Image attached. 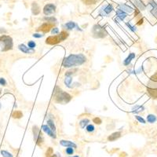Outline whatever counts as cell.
<instances>
[{"instance_id":"6da1fadb","label":"cell","mask_w":157,"mask_h":157,"mask_svg":"<svg viewBox=\"0 0 157 157\" xmlns=\"http://www.w3.org/2000/svg\"><path fill=\"white\" fill-rule=\"evenodd\" d=\"M87 61V57L83 53L78 54H70L64 59L62 66L66 69H70V68L78 67L83 65Z\"/></svg>"},{"instance_id":"7a4b0ae2","label":"cell","mask_w":157,"mask_h":157,"mask_svg":"<svg viewBox=\"0 0 157 157\" xmlns=\"http://www.w3.org/2000/svg\"><path fill=\"white\" fill-rule=\"evenodd\" d=\"M53 97L55 98V101L59 104H66L69 103L71 100L72 97L66 92H64L61 88L56 87L53 92Z\"/></svg>"},{"instance_id":"3957f363","label":"cell","mask_w":157,"mask_h":157,"mask_svg":"<svg viewBox=\"0 0 157 157\" xmlns=\"http://www.w3.org/2000/svg\"><path fill=\"white\" fill-rule=\"evenodd\" d=\"M13 47H14V42H13V39L10 35H0V48H1V51H9V50H11L13 49Z\"/></svg>"},{"instance_id":"277c9868","label":"cell","mask_w":157,"mask_h":157,"mask_svg":"<svg viewBox=\"0 0 157 157\" xmlns=\"http://www.w3.org/2000/svg\"><path fill=\"white\" fill-rule=\"evenodd\" d=\"M91 32L93 36L96 39H101V38H105L107 35V32L100 24H94L92 28Z\"/></svg>"},{"instance_id":"5b68a950","label":"cell","mask_w":157,"mask_h":157,"mask_svg":"<svg viewBox=\"0 0 157 157\" xmlns=\"http://www.w3.org/2000/svg\"><path fill=\"white\" fill-rule=\"evenodd\" d=\"M33 135H34V140L35 141V143L38 145L41 146L44 142V138L42 136V134L41 132L40 129L37 126H33L32 127Z\"/></svg>"},{"instance_id":"8992f818","label":"cell","mask_w":157,"mask_h":157,"mask_svg":"<svg viewBox=\"0 0 157 157\" xmlns=\"http://www.w3.org/2000/svg\"><path fill=\"white\" fill-rule=\"evenodd\" d=\"M113 6L110 3L105 2L104 5L100 8L98 12V16L101 17H108L113 11Z\"/></svg>"},{"instance_id":"52a82bcc","label":"cell","mask_w":157,"mask_h":157,"mask_svg":"<svg viewBox=\"0 0 157 157\" xmlns=\"http://www.w3.org/2000/svg\"><path fill=\"white\" fill-rule=\"evenodd\" d=\"M56 12V6L53 3H48L43 7V14L46 16L53 14Z\"/></svg>"},{"instance_id":"ba28073f","label":"cell","mask_w":157,"mask_h":157,"mask_svg":"<svg viewBox=\"0 0 157 157\" xmlns=\"http://www.w3.org/2000/svg\"><path fill=\"white\" fill-rule=\"evenodd\" d=\"M63 27L65 28V29H67V30H69V31L74 30V29H76V30L79 31V32L83 31V29L80 28L79 25L76 24L75 22H74V21H69V22H67V23H65V24H64Z\"/></svg>"},{"instance_id":"9c48e42d","label":"cell","mask_w":157,"mask_h":157,"mask_svg":"<svg viewBox=\"0 0 157 157\" xmlns=\"http://www.w3.org/2000/svg\"><path fill=\"white\" fill-rule=\"evenodd\" d=\"M53 25L54 24H52V23H49V22H45L42 24L41 26L37 29L38 32H42V33H47L49 32L51 29L53 28Z\"/></svg>"},{"instance_id":"30bf717a","label":"cell","mask_w":157,"mask_h":157,"mask_svg":"<svg viewBox=\"0 0 157 157\" xmlns=\"http://www.w3.org/2000/svg\"><path fill=\"white\" fill-rule=\"evenodd\" d=\"M61 42V38L59 36V35H50L46 39V43L48 45H55V44L59 43V42Z\"/></svg>"},{"instance_id":"8fae6325","label":"cell","mask_w":157,"mask_h":157,"mask_svg":"<svg viewBox=\"0 0 157 157\" xmlns=\"http://www.w3.org/2000/svg\"><path fill=\"white\" fill-rule=\"evenodd\" d=\"M147 6L148 7V9H149V12L153 16L157 17V3L154 0H150V1L148 2Z\"/></svg>"},{"instance_id":"7c38bea8","label":"cell","mask_w":157,"mask_h":157,"mask_svg":"<svg viewBox=\"0 0 157 157\" xmlns=\"http://www.w3.org/2000/svg\"><path fill=\"white\" fill-rule=\"evenodd\" d=\"M42 130L43 132H45L47 135H49L50 137H51L54 139L57 138V134L56 133H54L53 131L50 128V126L47 125V124H44L42 126Z\"/></svg>"},{"instance_id":"4fadbf2b","label":"cell","mask_w":157,"mask_h":157,"mask_svg":"<svg viewBox=\"0 0 157 157\" xmlns=\"http://www.w3.org/2000/svg\"><path fill=\"white\" fill-rule=\"evenodd\" d=\"M118 9L126 13V14H131V13L134 10L133 7H131L130 6H129L128 4H126V3H120V5H119Z\"/></svg>"},{"instance_id":"5bb4252c","label":"cell","mask_w":157,"mask_h":157,"mask_svg":"<svg viewBox=\"0 0 157 157\" xmlns=\"http://www.w3.org/2000/svg\"><path fill=\"white\" fill-rule=\"evenodd\" d=\"M18 49L20 50L21 52L25 53V54H33L35 53V50H32V49H30L28 47V46H25L24 44H20L18 46Z\"/></svg>"},{"instance_id":"9a60e30c","label":"cell","mask_w":157,"mask_h":157,"mask_svg":"<svg viewBox=\"0 0 157 157\" xmlns=\"http://www.w3.org/2000/svg\"><path fill=\"white\" fill-rule=\"evenodd\" d=\"M127 17H128V14H126V13L120 10H116V20H120V21H123L125 20V18H126Z\"/></svg>"},{"instance_id":"2e32d148","label":"cell","mask_w":157,"mask_h":157,"mask_svg":"<svg viewBox=\"0 0 157 157\" xmlns=\"http://www.w3.org/2000/svg\"><path fill=\"white\" fill-rule=\"evenodd\" d=\"M60 145L63 147H71L73 148H77V145L75 143H74L73 141H67V140H61L60 141Z\"/></svg>"},{"instance_id":"e0dca14e","label":"cell","mask_w":157,"mask_h":157,"mask_svg":"<svg viewBox=\"0 0 157 157\" xmlns=\"http://www.w3.org/2000/svg\"><path fill=\"white\" fill-rule=\"evenodd\" d=\"M32 14L33 15H39L40 14V7L38 5V3L36 2H33L32 4Z\"/></svg>"},{"instance_id":"ac0fdd59","label":"cell","mask_w":157,"mask_h":157,"mask_svg":"<svg viewBox=\"0 0 157 157\" xmlns=\"http://www.w3.org/2000/svg\"><path fill=\"white\" fill-rule=\"evenodd\" d=\"M135 57H136V54H135L134 53H130L128 56L126 57L125 60L123 61V65L125 66H129L130 65L131 61H133V59L135 58Z\"/></svg>"},{"instance_id":"d6986e66","label":"cell","mask_w":157,"mask_h":157,"mask_svg":"<svg viewBox=\"0 0 157 157\" xmlns=\"http://www.w3.org/2000/svg\"><path fill=\"white\" fill-rule=\"evenodd\" d=\"M120 137H121V132L118 131V132H115V133L112 134L111 135H109L108 137V141H116V140H117L118 138H120Z\"/></svg>"},{"instance_id":"ffe728a7","label":"cell","mask_w":157,"mask_h":157,"mask_svg":"<svg viewBox=\"0 0 157 157\" xmlns=\"http://www.w3.org/2000/svg\"><path fill=\"white\" fill-rule=\"evenodd\" d=\"M71 83H72V77L71 76H65V79H64V83L65 85L69 88H72V87L71 86Z\"/></svg>"},{"instance_id":"44dd1931","label":"cell","mask_w":157,"mask_h":157,"mask_svg":"<svg viewBox=\"0 0 157 157\" xmlns=\"http://www.w3.org/2000/svg\"><path fill=\"white\" fill-rule=\"evenodd\" d=\"M144 110H145V108H144L143 106L136 105L132 108V112H134V113H139L141 112H143Z\"/></svg>"},{"instance_id":"7402d4cb","label":"cell","mask_w":157,"mask_h":157,"mask_svg":"<svg viewBox=\"0 0 157 157\" xmlns=\"http://www.w3.org/2000/svg\"><path fill=\"white\" fill-rule=\"evenodd\" d=\"M146 119H147V122H149V123H154L157 120V117L155 115H153V114H148Z\"/></svg>"},{"instance_id":"603a6c76","label":"cell","mask_w":157,"mask_h":157,"mask_svg":"<svg viewBox=\"0 0 157 157\" xmlns=\"http://www.w3.org/2000/svg\"><path fill=\"white\" fill-rule=\"evenodd\" d=\"M89 123H90V120H89V119L85 118V119H83L82 120H80V122H79V126L81 127L82 129H84L85 127H86Z\"/></svg>"},{"instance_id":"cb8c5ba5","label":"cell","mask_w":157,"mask_h":157,"mask_svg":"<svg viewBox=\"0 0 157 157\" xmlns=\"http://www.w3.org/2000/svg\"><path fill=\"white\" fill-rule=\"evenodd\" d=\"M46 122H47V125L50 126V128L51 129L54 133H56V126H55L53 120H51V119H49V120H47V121H46Z\"/></svg>"},{"instance_id":"d4e9b609","label":"cell","mask_w":157,"mask_h":157,"mask_svg":"<svg viewBox=\"0 0 157 157\" xmlns=\"http://www.w3.org/2000/svg\"><path fill=\"white\" fill-rule=\"evenodd\" d=\"M44 20H46V22H49V23H52V24H55L57 22V19L54 17H48L46 16L43 18Z\"/></svg>"},{"instance_id":"484cf974","label":"cell","mask_w":157,"mask_h":157,"mask_svg":"<svg viewBox=\"0 0 157 157\" xmlns=\"http://www.w3.org/2000/svg\"><path fill=\"white\" fill-rule=\"evenodd\" d=\"M59 36L61 38V42H63L64 40H65L67 38L69 37V33H68L66 31H62L60 32V34H59Z\"/></svg>"},{"instance_id":"4316f807","label":"cell","mask_w":157,"mask_h":157,"mask_svg":"<svg viewBox=\"0 0 157 157\" xmlns=\"http://www.w3.org/2000/svg\"><path fill=\"white\" fill-rule=\"evenodd\" d=\"M12 116L14 119H20L23 116V113L20 111H14L12 114Z\"/></svg>"},{"instance_id":"83f0119b","label":"cell","mask_w":157,"mask_h":157,"mask_svg":"<svg viewBox=\"0 0 157 157\" xmlns=\"http://www.w3.org/2000/svg\"><path fill=\"white\" fill-rule=\"evenodd\" d=\"M82 1L86 5H94L97 2H99L100 0H82Z\"/></svg>"},{"instance_id":"f1b7e54d","label":"cell","mask_w":157,"mask_h":157,"mask_svg":"<svg viewBox=\"0 0 157 157\" xmlns=\"http://www.w3.org/2000/svg\"><path fill=\"white\" fill-rule=\"evenodd\" d=\"M95 130V127L93 124H90L89 123L87 126H86V130L88 133H93Z\"/></svg>"},{"instance_id":"f546056e","label":"cell","mask_w":157,"mask_h":157,"mask_svg":"<svg viewBox=\"0 0 157 157\" xmlns=\"http://www.w3.org/2000/svg\"><path fill=\"white\" fill-rule=\"evenodd\" d=\"M0 153H1V155L3 157H14V156H13L10 152H9L8 151H6V150H1Z\"/></svg>"},{"instance_id":"4dcf8cb0","label":"cell","mask_w":157,"mask_h":157,"mask_svg":"<svg viewBox=\"0 0 157 157\" xmlns=\"http://www.w3.org/2000/svg\"><path fill=\"white\" fill-rule=\"evenodd\" d=\"M126 25L127 26V28H128L130 31H132L133 32H137V28L134 26V25H132L130 22H126Z\"/></svg>"},{"instance_id":"1f68e13d","label":"cell","mask_w":157,"mask_h":157,"mask_svg":"<svg viewBox=\"0 0 157 157\" xmlns=\"http://www.w3.org/2000/svg\"><path fill=\"white\" fill-rule=\"evenodd\" d=\"M28 46L30 49H32V50H35V48L36 47V43L35 41H32V40H30L28 41Z\"/></svg>"},{"instance_id":"d6a6232c","label":"cell","mask_w":157,"mask_h":157,"mask_svg":"<svg viewBox=\"0 0 157 157\" xmlns=\"http://www.w3.org/2000/svg\"><path fill=\"white\" fill-rule=\"evenodd\" d=\"M65 152H66V154L69 155V156L72 155L74 153V148L71 147H68L65 149Z\"/></svg>"},{"instance_id":"836d02e7","label":"cell","mask_w":157,"mask_h":157,"mask_svg":"<svg viewBox=\"0 0 157 157\" xmlns=\"http://www.w3.org/2000/svg\"><path fill=\"white\" fill-rule=\"evenodd\" d=\"M135 118H136V120H138L139 122H141V123H143V124L146 123L145 120V119H144L143 117H141V116H138V115H136V116H135Z\"/></svg>"},{"instance_id":"e575fe53","label":"cell","mask_w":157,"mask_h":157,"mask_svg":"<svg viewBox=\"0 0 157 157\" xmlns=\"http://www.w3.org/2000/svg\"><path fill=\"white\" fill-rule=\"evenodd\" d=\"M59 32H60V31H59V28H57V27H53V28L51 29V34H52V35H58Z\"/></svg>"},{"instance_id":"d590c367","label":"cell","mask_w":157,"mask_h":157,"mask_svg":"<svg viewBox=\"0 0 157 157\" xmlns=\"http://www.w3.org/2000/svg\"><path fill=\"white\" fill-rule=\"evenodd\" d=\"M53 154V151L52 148H49L46 152V157H50Z\"/></svg>"},{"instance_id":"8d00e7d4","label":"cell","mask_w":157,"mask_h":157,"mask_svg":"<svg viewBox=\"0 0 157 157\" xmlns=\"http://www.w3.org/2000/svg\"><path fill=\"white\" fill-rule=\"evenodd\" d=\"M43 36H44L43 33H39V32H37V33L32 34V37L35 38V39H40V38H42Z\"/></svg>"},{"instance_id":"74e56055","label":"cell","mask_w":157,"mask_h":157,"mask_svg":"<svg viewBox=\"0 0 157 157\" xmlns=\"http://www.w3.org/2000/svg\"><path fill=\"white\" fill-rule=\"evenodd\" d=\"M93 122H94L95 124H101V122H102V120H101L100 118L96 117V118L94 119V120H93Z\"/></svg>"},{"instance_id":"f35d334b","label":"cell","mask_w":157,"mask_h":157,"mask_svg":"<svg viewBox=\"0 0 157 157\" xmlns=\"http://www.w3.org/2000/svg\"><path fill=\"white\" fill-rule=\"evenodd\" d=\"M6 84H7V83H6V80L5 79L0 78V85H1V86L5 87V86H6Z\"/></svg>"},{"instance_id":"ab89813d","label":"cell","mask_w":157,"mask_h":157,"mask_svg":"<svg viewBox=\"0 0 157 157\" xmlns=\"http://www.w3.org/2000/svg\"><path fill=\"white\" fill-rule=\"evenodd\" d=\"M142 70H143V67L142 66H141L139 68V69L136 71V74H139V73H141V71H142Z\"/></svg>"},{"instance_id":"60d3db41","label":"cell","mask_w":157,"mask_h":157,"mask_svg":"<svg viewBox=\"0 0 157 157\" xmlns=\"http://www.w3.org/2000/svg\"><path fill=\"white\" fill-rule=\"evenodd\" d=\"M6 29H4V28H0V33H2V35H3V33H6Z\"/></svg>"},{"instance_id":"b9f144b4","label":"cell","mask_w":157,"mask_h":157,"mask_svg":"<svg viewBox=\"0 0 157 157\" xmlns=\"http://www.w3.org/2000/svg\"><path fill=\"white\" fill-rule=\"evenodd\" d=\"M50 157H57V156H56V155H53H53H52L51 156H50Z\"/></svg>"},{"instance_id":"7bdbcfd3","label":"cell","mask_w":157,"mask_h":157,"mask_svg":"<svg viewBox=\"0 0 157 157\" xmlns=\"http://www.w3.org/2000/svg\"><path fill=\"white\" fill-rule=\"evenodd\" d=\"M69 157H79V156H69Z\"/></svg>"},{"instance_id":"ee69618b","label":"cell","mask_w":157,"mask_h":157,"mask_svg":"<svg viewBox=\"0 0 157 157\" xmlns=\"http://www.w3.org/2000/svg\"><path fill=\"white\" fill-rule=\"evenodd\" d=\"M1 107H2V105H1V103H0V109H1Z\"/></svg>"}]
</instances>
